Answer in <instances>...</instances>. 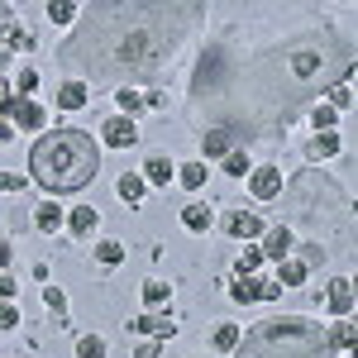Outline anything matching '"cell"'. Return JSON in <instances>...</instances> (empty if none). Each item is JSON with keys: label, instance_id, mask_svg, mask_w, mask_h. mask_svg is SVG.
<instances>
[{"label": "cell", "instance_id": "bcb514c9", "mask_svg": "<svg viewBox=\"0 0 358 358\" xmlns=\"http://www.w3.org/2000/svg\"><path fill=\"white\" fill-rule=\"evenodd\" d=\"M15 134V124H10V120H5V124H0V138H10Z\"/></svg>", "mask_w": 358, "mask_h": 358}, {"label": "cell", "instance_id": "4dcf8cb0", "mask_svg": "<svg viewBox=\"0 0 358 358\" xmlns=\"http://www.w3.org/2000/svg\"><path fill=\"white\" fill-rule=\"evenodd\" d=\"M77 354L82 358H106V339H101V334H82V339H77Z\"/></svg>", "mask_w": 358, "mask_h": 358}, {"label": "cell", "instance_id": "8fae6325", "mask_svg": "<svg viewBox=\"0 0 358 358\" xmlns=\"http://www.w3.org/2000/svg\"><path fill=\"white\" fill-rule=\"evenodd\" d=\"M263 258H277V263H282V258H292V229H287V224H282V229H263Z\"/></svg>", "mask_w": 358, "mask_h": 358}, {"label": "cell", "instance_id": "2e32d148", "mask_svg": "<svg viewBox=\"0 0 358 358\" xmlns=\"http://www.w3.org/2000/svg\"><path fill=\"white\" fill-rule=\"evenodd\" d=\"M182 224L201 234V229H210V224H215V210H210V206H201V201H192V206L182 210Z\"/></svg>", "mask_w": 358, "mask_h": 358}, {"label": "cell", "instance_id": "277c9868", "mask_svg": "<svg viewBox=\"0 0 358 358\" xmlns=\"http://www.w3.org/2000/svg\"><path fill=\"white\" fill-rule=\"evenodd\" d=\"M101 172V143L86 129H48L29 153V177L53 196L86 192Z\"/></svg>", "mask_w": 358, "mask_h": 358}, {"label": "cell", "instance_id": "f6af8a7d", "mask_svg": "<svg viewBox=\"0 0 358 358\" xmlns=\"http://www.w3.org/2000/svg\"><path fill=\"white\" fill-rule=\"evenodd\" d=\"M5 110H10V96H0V124H5Z\"/></svg>", "mask_w": 358, "mask_h": 358}, {"label": "cell", "instance_id": "30bf717a", "mask_svg": "<svg viewBox=\"0 0 358 358\" xmlns=\"http://www.w3.org/2000/svg\"><path fill=\"white\" fill-rule=\"evenodd\" d=\"M325 301H330V310L339 315V320H344V315L354 310V282H349V277H334L330 292H325Z\"/></svg>", "mask_w": 358, "mask_h": 358}, {"label": "cell", "instance_id": "ba28073f", "mask_svg": "<svg viewBox=\"0 0 358 358\" xmlns=\"http://www.w3.org/2000/svg\"><path fill=\"white\" fill-rule=\"evenodd\" d=\"M101 138H106L110 148H134V143H138V120L110 115V120H106V129H101Z\"/></svg>", "mask_w": 358, "mask_h": 358}, {"label": "cell", "instance_id": "b9f144b4", "mask_svg": "<svg viewBox=\"0 0 358 358\" xmlns=\"http://www.w3.org/2000/svg\"><path fill=\"white\" fill-rule=\"evenodd\" d=\"M10 296H15V277L0 273V301H10Z\"/></svg>", "mask_w": 358, "mask_h": 358}, {"label": "cell", "instance_id": "f35d334b", "mask_svg": "<svg viewBox=\"0 0 358 358\" xmlns=\"http://www.w3.org/2000/svg\"><path fill=\"white\" fill-rule=\"evenodd\" d=\"M229 292H234V301H239V306H253V277H239Z\"/></svg>", "mask_w": 358, "mask_h": 358}, {"label": "cell", "instance_id": "ee69618b", "mask_svg": "<svg viewBox=\"0 0 358 358\" xmlns=\"http://www.w3.org/2000/svg\"><path fill=\"white\" fill-rule=\"evenodd\" d=\"M5 263H10V248L0 244V273H5Z\"/></svg>", "mask_w": 358, "mask_h": 358}, {"label": "cell", "instance_id": "5bb4252c", "mask_svg": "<svg viewBox=\"0 0 358 358\" xmlns=\"http://www.w3.org/2000/svg\"><path fill=\"white\" fill-rule=\"evenodd\" d=\"M67 229H72V234H91V229H101V210H96V206H72Z\"/></svg>", "mask_w": 358, "mask_h": 358}, {"label": "cell", "instance_id": "83f0119b", "mask_svg": "<svg viewBox=\"0 0 358 358\" xmlns=\"http://www.w3.org/2000/svg\"><path fill=\"white\" fill-rule=\"evenodd\" d=\"M177 177H182V187H187V192H201V187H206V163H187Z\"/></svg>", "mask_w": 358, "mask_h": 358}, {"label": "cell", "instance_id": "603a6c76", "mask_svg": "<svg viewBox=\"0 0 358 358\" xmlns=\"http://www.w3.org/2000/svg\"><path fill=\"white\" fill-rule=\"evenodd\" d=\"M120 110H124V120H138V115L148 110V101L138 96L134 86H124V91H120Z\"/></svg>", "mask_w": 358, "mask_h": 358}, {"label": "cell", "instance_id": "d590c367", "mask_svg": "<svg viewBox=\"0 0 358 358\" xmlns=\"http://www.w3.org/2000/svg\"><path fill=\"white\" fill-rule=\"evenodd\" d=\"M43 306L57 310V315H67V296H62V287H43Z\"/></svg>", "mask_w": 358, "mask_h": 358}, {"label": "cell", "instance_id": "8992f818", "mask_svg": "<svg viewBox=\"0 0 358 358\" xmlns=\"http://www.w3.org/2000/svg\"><path fill=\"white\" fill-rule=\"evenodd\" d=\"M248 192H253V201H277V196H282V172H277L273 163L253 167V172H248Z\"/></svg>", "mask_w": 358, "mask_h": 358}, {"label": "cell", "instance_id": "ab89813d", "mask_svg": "<svg viewBox=\"0 0 358 358\" xmlns=\"http://www.w3.org/2000/svg\"><path fill=\"white\" fill-rule=\"evenodd\" d=\"M15 325H20V310L10 301H0V330H15Z\"/></svg>", "mask_w": 358, "mask_h": 358}, {"label": "cell", "instance_id": "e0dca14e", "mask_svg": "<svg viewBox=\"0 0 358 358\" xmlns=\"http://www.w3.org/2000/svg\"><path fill=\"white\" fill-rule=\"evenodd\" d=\"M143 192H148V182H143L138 172H124V177H120V201H124V206H138Z\"/></svg>", "mask_w": 358, "mask_h": 358}, {"label": "cell", "instance_id": "60d3db41", "mask_svg": "<svg viewBox=\"0 0 358 358\" xmlns=\"http://www.w3.org/2000/svg\"><path fill=\"white\" fill-rule=\"evenodd\" d=\"M0 192H24V177H15V172H0Z\"/></svg>", "mask_w": 358, "mask_h": 358}, {"label": "cell", "instance_id": "484cf974", "mask_svg": "<svg viewBox=\"0 0 358 358\" xmlns=\"http://www.w3.org/2000/svg\"><path fill=\"white\" fill-rule=\"evenodd\" d=\"M96 263H106V268H120V263H124V244H115V239H101V248H96Z\"/></svg>", "mask_w": 358, "mask_h": 358}, {"label": "cell", "instance_id": "d6986e66", "mask_svg": "<svg viewBox=\"0 0 358 358\" xmlns=\"http://www.w3.org/2000/svg\"><path fill=\"white\" fill-rule=\"evenodd\" d=\"M143 182H172V158H163V153H153L148 163H143Z\"/></svg>", "mask_w": 358, "mask_h": 358}, {"label": "cell", "instance_id": "1f68e13d", "mask_svg": "<svg viewBox=\"0 0 358 358\" xmlns=\"http://www.w3.org/2000/svg\"><path fill=\"white\" fill-rule=\"evenodd\" d=\"M325 106H330V110H349V106H354V86L339 82V86L330 91V101H325Z\"/></svg>", "mask_w": 358, "mask_h": 358}, {"label": "cell", "instance_id": "ffe728a7", "mask_svg": "<svg viewBox=\"0 0 358 358\" xmlns=\"http://www.w3.org/2000/svg\"><path fill=\"white\" fill-rule=\"evenodd\" d=\"M306 120L315 124V134H334V124H339V110H330V106H310V110H306Z\"/></svg>", "mask_w": 358, "mask_h": 358}, {"label": "cell", "instance_id": "7402d4cb", "mask_svg": "<svg viewBox=\"0 0 358 358\" xmlns=\"http://www.w3.org/2000/svg\"><path fill=\"white\" fill-rule=\"evenodd\" d=\"M306 153H310V163H325V158H334V153H339V138H334V134H315Z\"/></svg>", "mask_w": 358, "mask_h": 358}, {"label": "cell", "instance_id": "52a82bcc", "mask_svg": "<svg viewBox=\"0 0 358 358\" xmlns=\"http://www.w3.org/2000/svg\"><path fill=\"white\" fill-rule=\"evenodd\" d=\"M5 120L15 124V129H24V134H34V129H43V106L38 101H10V110H5Z\"/></svg>", "mask_w": 358, "mask_h": 358}, {"label": "cell", "instance_id": "9a60e30c", "mask_svg": "<svg viewBox=\"0 0 358 358\" xmlns=\"http://www.w3.org/2000/svg\"><path fill=\"white\" fill-rule=\"evenodd\" d=\"M306 277H310V268H306L301 258H282V268H277V287H306Z\"/></svg>", "mask_w": 358, "mask_h": 358}, {"label": "cell", "instance_id": "7bdbcfd3", "mask_svg": "<svg viewBox=\"0 0 358 358\" xmlns=\"http://www.w3.org/2000/svg\"><path fill=\"white\" fill-rule=\"evenodd\" d=\"M134 358H163V349H158V344H138Z\"/></svg>", "mask_w": 358, "mask_h": 358}, {"label": "cell", "instance_id": "cb8c5ba5", "mask_svg": "<svg viewBox=\"0 0 358 358\" xmlns=\"http://www.w3.org/2000/svg\"><path fill=\"white\" fill-rule=\"evenodd\" d=\"M224 172H229V177H248V172H253V158H248L244 148H229V153H224Z\"/></svg>", "mask_w": 358, "mask_h": 358}, {"label": "cell", "instance_id": "4316f807", "mask_svg": "<svg viewBox=\"0 0 358 358\" xmlns=\"http://www.w3.org/2000/svg\"><path fill=\"white\" fill-rule=\"evenodd\" d=\"M239 325H215V354H234V344H239Z\"/></svg>", "mask_w": 358, "mask_h": 358}, {"label": "cell", "instance_id": "4fadbf2b", "mask_svg": "<svg viewBox=\"0 0 358 358\" xmlns=\"http://www.w3.org/2000/svg\"><path fill=\"white\" fill-rule=\"evenodd\" d=\"M86 101H91V86L72 82V77H67V82L57 86V110H82Z\"/></svg>", "mask_w": 358, "mask_h": 358}, {"label": "cell", "instance_id": "44dd1931", "mask_svg": "<svg viewBox=\"0 0 358 358\" xmlns=\"http://www.w3.org/2000/svg\"><path fill=\"white\" fill-rule=\"evenodd\" d=\"M34 220H38V229L57 234V229H62V206H57V201H43V206L34 210Z\"/></svg>", "mask_w": 358, "mask_h": 358}, {"label": "cell", "instance_id": "d4e9b609", "mask_svg": "<svg viewBox=\"0 0 358 358\" xmlns=\"http://www.w3.org/2000/svg\"><path fill=\"white\" fill-rule=\"evenodd\" d=\"M263 263H268V258H263V248H258V244H248L244 253H239V263H234V268H239V277H253L258 268H263Z\"/></svg>", "mask_w": 358, "mask_h": 358}, {"label": "cell", "instance_id": "7c38bea8", "mask_svg": "<svg viewBox=\"0 0 358 358\" xmlns=\"http://www.w3.org/2000/svg\"><path fill=\"white\" fill-rule=\"evenodd\" d=\"M15 24H20V20H15V10H10V5H0V72H5V62L15 57Z\"/></svg>", "mask_w": 358, "mask_h": 358}, {"label": "cell", "instance_id": "f546056e", "mask_svg": "<svg viewBox=\"0 0 358 358\" xmlns=\"http://www.w3.org/2000/svg\"><path fill=\"white\" fill-rule=\"evenodd\" d=\"M330 344H334V354L354 344V320H349V315H344V320H339V325H334V330H330Z\"/></svg>", "mask_w": 358, "mask_h": 358}, {"label": "cell", "instance_id": "f1b7e54d", "mask_svg": "<svg viewBox=\"0 0 358 358\" xmlns=\"http://www.w3.org/2000/svg\"><path fill=\"white\" fill-rule=\"evenodd\" d=\"M48 20H53V24H77V5H72V0H53V5H48Z\"/></svg>", "mask_w": 358, "mask_h": 358}, {"label": "cell", "instance_id": "9c48e42d", "mask_svg": "<svg viewBox=\"0 0 358 358\" xmlns=\"http://www.w3.org/2000/svg\"><path fill=\"white\" fill-rule=\"evenodd\" d=\"M263 229H268V224L258 220L253 210H229V215H224V234H234V239H248V244H253V239H263Z\"/></svg>", "mask_w": 358, "mask_h": 358}, {"label": "cell", "instance_id": "d6a6232c", "mask_svg": "<svg viewBox=\"0 0 358 358\" xmlns=\"http://www.w3.org/2000/svg\"><path fill=\"white\" fill-rule=\"evenodd\" d=\"M201 148H206L210 158H224V153H229V138L224 134H201Z\"/></svg>", "mask_w": 358, "mask_h": 358}, {"label": "cell", "instance_id": "ac0fdd59", "mask_svg": "<svg viewBox=\"0 0 358 358\" xmlns=\"http://www.w3.org/2000/svg\"><path fill=\"white\" fill-rule=\"evenodd\" d=\"M134 330L138 334H153V339H172V334H177V325H172V320H158V315H138Z\"/></svg>", "mask_w": 358, "mask_h": 358}, {"label": "cell", "instance_id": "e575fe53", "mask_svg": "<svg viewBox=\"0 0 358 358\" xmlns=\"http://www.w3.org/2000/svg\"><path fill=\"white\" fill-rule=\"evenodd\" d=\"M172 292H167V282H143V301L148 306H163Z\"/></svg>", "mask_w": 358, "mask_h": 358}, {"label": "cell", "instance_id": "5b68a950", "mask_svg": "<svg viewBox=\"0 0 358 358\" xmlns=\"http://www.w3.org/2000/svg\"><path fill=\"white\" fill-rule=\"evenodd\" d=\"M234 358H334V344L320 320L277 315V320H258L253 330L239 334Z\"/></svg>", "mask_w": 358, "mask_h": 358}, {"label": "cell", "instance_id": "7a4b0ae2", "mask_svg": "<svg viewBox=\"0 0 358 358\" xmlns=\"http://www.w3.org/2000/svg\"><path fill=\"white\" fill-rule=\"evenodd\" d=\"M206 24L196 0H96L77 10V29L57 48V67L72 82L134 86L153 82Z\"/></svg>", "mask_w": 358, "mask_h": 358}, {"label": "cell", "instance_id": "3957f363", "mask_svg": "<svg viewBox=\"0 0 358 358\" xmlns=\"http://www.w3.org/2000/svg\"><path fill=\"white\" fill-rule=\"evenodd\" d=\"M277 206H282V224L310 244L315 263L330 253V239L349 258V244H354V201H349L344 187H334L325 172H315V167L296 172L292 187H282Z\"/></svg>", "mask_w": 358, "mask_h": 358}, {"label": "cell", "instance_id": "836d02e7", "mask_svg": "<svg viewBox=\"0 0 358 358\" xmlns=\"http://www.w3.org/2000/svg\"><path fill=\"white\" fill-rule=\"evenodd\" d=\"M15 86H20V101H29V96L38 91V72H34V67H24V72L15 77Z\"/></svg>", "mask_w": 358, "mask_h": 358}, {"label": "cell", "instance_id": "74e56055", "mask_svg": "<svg viewBox=\"0 0 358 358\" xmlns=\"http://www.w3.org/2000/svg\"><path fill=\"white\" fill-rule=\"evenodd\" d=\"M34 34H29V24H15V53H34Z\"/></svg>", "mask_w": 358, "mask_h": 358}, {"label": "cell", "instance_id": "6da1fadb", "mask_svg": "<svg viewBox=\"0 0 358 358\" xmlns=\"http://www.w3.org/2000/svg\"><path fill=\"white\" fill-rule=\"evenodd\" d=\"M354 77V10H239L196 57L187 115L229 143L287 134Z\"/></svg>", "mask_w": 358, "mask_h": 358}, {"label": "cell", "instance_id": "8d00e7d4", "mask_svg": "<svg viewBox=\"0 0 358 358\" xmlns=\"http://www.w3.org/2000/svg\"><path fill=\"white\" fill-rule=\"evenodd\" d=\"M277 296H282L277 282H258V277H253V301H277Z\"/></svg>", "mask_w": 358, "mask_h": 358}]
</instances>
